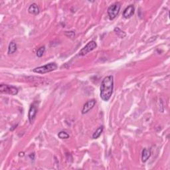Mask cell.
Masks as SVG:
<instances>
[{
    "label": "cell",
    "instance_id": "6da1fadb",
    "mask_svg": "<svg viewBox=\"0 0 170 170\" xmlns=\"http://www.w3.org/2000/svg\"><path fill=\"white\" fill-rule=\"evenodd\" d=\"M114 78L112 75L106 77L102 80L100 86V98L104 101L107 102L110 100L113 93Z\"/></svg>",
    "mask_w": 170,
    "mask_h": 170
},
{
    "label": "cell",
    "instance_id": "7a4b0ae2",
    "mask_svg": "<svg viewBox=\"0 0 170 170\" xmlns=\"http://www.w3.org/2000/svg\"><path fill=\"white\" fill-rule=\"evenodd\" d=\"M57 69V65L56 63H50L44 66H39V67L35 68L33 70V71L35 72V73L45 74V73H47V72L53 71L55 70H56Z\"/></svg>",
    "mask_w": 170,
    "mask_h": 170
},
{
    "label": "cell",
    "instance_id": "3957f363",
    "mask_svg": "<svg viewBox=\"0 0 170 170\" xmlns=\"http://www.w3.org/2000/svg\"><path fill=\"white\" fill-rule=\"evenodd\" d=\"M120 7L121 5L119 3H115V4H113L108 7V16H109L110 19L112 20V19H114L118 15L120 9Z\"/></svg>",
    "mask_w": 170,
    "mask_h": 170
},
{
    "label": "cell",
    "instance_id": "277c9868",
    "mask_svg": "<svg viewBox=\"0 0 170 170\" xmlns=\"http://www.w3.org/2000/svg\"><path fill=\"white\" fill-rule=\"evenodd\" d=\"M0 91L1 93L9 94L11 95H16L18 93V89L15 86L3 84L0 85Z\"/></svg>",
    "mask_w": 170,
    "mask_h": 170
},
{
    "label": "cell",
    "instance_id": "5b68a950",
    "mask_svg": "<svg viewBox=\"0 0 170 170\" xmlns=\"http://www.w3.org/2000/svg\"><path fill=\"white\" fill-rule=\"evenodd\" d=\"M97 44L94 41H91L90 42H88L86 45L83 47V48L79 51V55L80 56H85L86 54H88V53L93 51V50L96 48Z\"/></svg>",
    "mask_w": 170,
    "mask_h": 170
},
{
    "label": "cell",
    "instance_id": "8992f818",
    "mask_svg": "<svg viewBox=\"0 0 170 170\" xmlns=\"http://www.w3.org/2000/svg\"><path fill=\"white\" fill-rule=\"evenodd\" d=\"M37 112V106H36L35 103H33V104L31 106L29 110V114H28L29 120L31 123H32L33 120H35Z\"/></svg>",
    "mask_w": 170,
    "mask_h": 170
},
{
    "label": "cell",
    "instance_id": "52a82bcc",
    "mask_svg": "<svg viewBox=\"0 0 170 170\" xmlns=\"http://www.w3.org/2000/svg\"><path fill=\"white\" fill-rule=\"evenodd\" d=\"M95 104H96L95 100H89V101H88L86 103V104H85L84 106H83L82 109V114H85L86 113H88L91 109H93Z\"/></svg>",
    "mask_w": 170,
    "mask_h": 170
},
{
    "label": "cell",
    "instance_id": "ba28073f",
    "mask_svg": "<svg viewBox=\"0 0 170 170\" xmlns=\"http://www.w3.org/2000/svg\"><path fill=\"white\" fill-rule=\"evenodd\" d=\"M134 7L133 5H130L126 9H124L123 12V17L125 19H129L134 14Z\"/></svg>",
    "mask_w": 170,
    "mask_h": 170
},
{
    "label": "cell",
    "instance_id": "9c48e42d",
    "mask_svg": "<svg viewBox=\"0 0 170 170\" xmlns=\"http://www.w3.org/2000/svg\"><path fill=\"white\" fill-rule=\"evenodd\" d=\"M150 156H151V151H150V150L147 148L144 149L142 154V162H146L147 160L150 158Z\"/></svg>",
    "mask_w": 170,
    "mask_h": 170
},
{
    "label": "cell",
    "instance_id": "30bf717a",
    "mask_svg": "<svg viewBox=\"0 0 170 170\" xmlns=\"http://www.w3.org/2000/svg\"><path fill=\"white\" fill-rule=\"evenodd\" d=\"M28 12L31 14L37 15L39 13V8L36 4H32L28 8Z\"/></svg>",
    "mask_w": 170,
    "mask_h": 170
},
{
    "label": "cell",
    "instance_id": "8fae6325",
    "mask_svg": "<svg viewBox=\"0 0 170 170\" xmlns=\"http://www.w3.org/2000/svg\"><path fill=\"white\" fill-rule=\"evenodd\" d=\"M17 51V45L15 42H11L8 47V54H13Z\"/></svg>",
    "mask_w": 170,
    "mask_h": 170
},
{
    "label": "cell",
    "instance_id": "7c38bea8",
    "mask_svg": "<svg viewBox=\"0 0 170 170\" xmlns=\"http://www.w3.org/2000/svg\"><path fill=\"white\" fill-rule=\"evenodd\" d=\"M103 130H104V127H103L102 126H100L98 129H97L95 132H94V133L93 134V139H97V138H98L100 135H101V134L103 132Z\"/></svg>",
    "mask_w": 170,
    "mask_h": 170
},
{
    "label": "cell",
    "instance_id": "4fadbf2b",
    "mask_svg": "<svg viewBox=\"0 0 170 170\" xmlns=\"http://www.w3.org/2000/svg\"><path fill=\"white\" fill-rule=\"evenodd\" d=\"M114 31L116 33L117 35H118L120 38H124L125 36H126V33H125L124 31H122L120 29H119L117 27V28L114 29Z\"/></svg>",
    "mask_w": 170,
    "mask_h": 170
},
{
    "label": "cell",
    "instance_id": "5bb4252c",
    "mask_svg": "<svg viewBox=\"0 0 170 170\" xmlns=\"http://www.w3.org/2000/svg\"><path fill=\"white\" fill-rule=\"evenodd\" d=\"M58 138L61 139H67L69 138V134H68L66 132H64V131H61L58 134Z\"/></svg>",
    "mask_w": 170,
    "mask_h": 170
},
{
    "label": "cell",
    "instance_id": "9a60e30c",
    "mask_svg": "<svg viewBox=\"0 0 170 170\" xmlns=\"http://www.w3.org/2000/svg\"><path fill=\"white\" fill-rule=\"evenodd\" d=\"M45 51V46L40 47V48L37 51V56L38 57H41L43 56V55L44 54Z\"/></svg>",
    "mask_w": 170,
    "mask_h": 170
},
{
    "label": "cell",
    "instance_id": "2e32d148",
    "mask_svg": "<svg viewBox=\"0 0 170 170\" xmlns=\"http://www.w3.org/2000/svg\"><path fill=\"white\" fill-rule=\"evenodd\" d=\"M19 155H20V156H23V153H20V154H19Z\"/></svg>",
    "mask_w": 170,
    "mask_h": 170
}]
</instances>
